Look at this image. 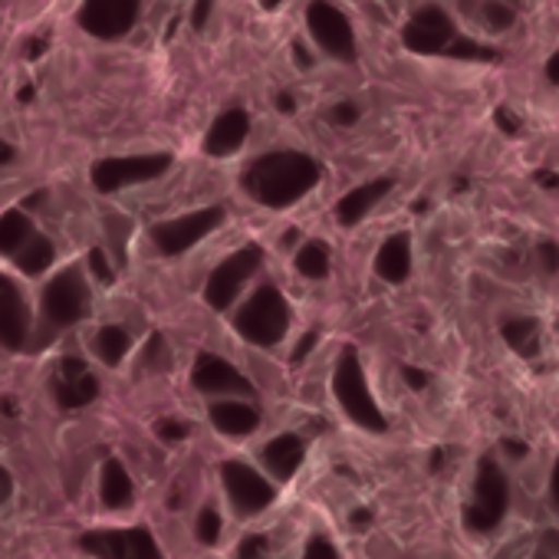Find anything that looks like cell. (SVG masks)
I'll return each instance as SVG.
<instances>
[{
  "label": "cell",
  "mask_w": 559,
  "mask_h": 559,
  "mask_svg": "<svg viewBox=\"0 0 559 559\" xmlns=\"http://www.w3.org/2000/svg\"><path fill=\"white\" fill-rule=\"evenodd\" d=\"M323 178V168L313 155L294 152V148H280L253 158L240 178L243 191L263 204V207H290L300 198H307Z\"/></svg>",
  "instance_id": "obj_1"
},
{
  "label": "cell",
  "mask_w": 559,
  "mask_h": 559,
  "mask_svg": "<svg viewBox=\"0 0 559 559\" xmlns=\"http://www.w3.org/2000/svg\"><path fill=\"white\" fill-rule=\"evenodd\" d=\"M402 44H405V50H412L418 57H451V60H471V63L497 60V50L464 37L457 31L454 17L441 4L418 8L408 17V24L402 27Z\"/></svg>",
  "instance_id": "obj_2"
},
{
  "label": "cell",
  "mask_w": 559,
  "mask_h": 559,
  "mask_svg": "<svg viewBox=\"0 0 559 559\" xmlns=\"http://www.w3.org/2000/svg\"><path fill=\"white\" fill-rule=\"evenodd\" d=\"M90 310H93V294L86 284V270L80 263L60 270L40 294V320H37V330L31 333L34 349H44L50 340L83 323Z\"/></svg>",
  "instance_id": "obj_3"
},
{
  "label": "cell",
  "mask_w": 559,
  "mask_h": 559,
  "mask_svg": "<svg viewBox=\"0 0 559 559\" xmlns=\"http://www.w3.org/2000/svg\"><path fill=\"white\" fill-rule=\"evenodd\" d=\"M333 395H336L340 408L346 412V418L353 425H359L362 431H372V435L389 431V418L379 408V402L372 399V389H369V379H366V369H362V359H359L356 346H346L340 353V359H336Z\"/></svg>",
  "instance_id": "obj_4"
},
{
  "label": "cell",
  "mask_w": 559,
  "mask_h": 559,
  "mask_svg": "<svg viewBox=\"0 0 559 559\" xmlns=\"http://www.w3.org/2000/svg\"><path fill=\"white\" fill-rule=\"evenodd\" d=\"M234 330L243 343L270 349L276 343H284L287 330H290V304L280 294L273 284L257 287L240 310L234 313Z\"/></svg>",
  "instance_id": "obj_5"
},
{
  "label": "cell",
  "mask_w": 559,
  "mask_h": 559,
  "mask_svg": "<svg viewBox=\"0 0 559 559\" xmlns=\"http://www.w3.org/2000/svg\"><path fill=\"white\" fill-rule=\"evenodd\" d=\"M510 510V480L503 474V467L484 454L477 461V474H474V490H471V503L464 507V526L477 536L493 533L503 516Z\"/></svg>",
  "instance_id": "obj_6"
},
{
  "label": "cell",
  "mask_w": 559,
  "mask_h": 559,
  "mask_svg": "<svg viewBox=\"0 0 559 559\" xmlns=\"http://www.w3.org/2000/svg\"><path fill=\"white\" fill-rule=\"evenodd\" d=\"M263 263V247L247 243L240 250H234L230 257H224L204 284V300L211 310H230L240 297V290L247 287V280L257 273V266Z\"/></svg>",
  "instance_id": "obj_7"
},
{
  "label": "cell",
  "mask_w": 559,
  "mask_h": 559,
  "mask_svg": "<svg viewBox=\"0 0 559 559\" xmlns=\"http://www.w3.org/2000/svg\"><path fill=\"white\" fill-rule=\"evenodd\" d=\"M307 31L313 37V44L336 63H353L356 53H359V44H356V31L349 24V17L330 4V0H313L307 8Z\"/></svg>",
  "instance_id": "obj_8"
},
{
  "label": "cell",
  "mask_w": 559,
  "mask_h": 559,
  "mask_svg": "<svg viewBox=\"0 0 559 559\" xmlns=\"http://www.w3.org/2000/svg\"><path fill=\"white\" fill-rule=\"evenodd\" d=\"M76 546L93 559H165L152 530L145 526L90 530L76 539Z\"/></svg>",
  "instance_id": "obj_9"
},
{
  "label": "cell",
  "mask_w": 559,
  "mask_h": 559,
  "mask_svg": "<svg viewBox=\"0 0 559 559\" xmlns=\"http://www.w3.org/2000/svg\"><path fill=\"white\" fill-rule=\"evenodd\" d=\"M171 168V155L168 152H155V155H126V158H103L93 165L90 181L96 191L112 194L122 191L129 185H145L155 181L158 175H165Z\"/></svg>",
  "instance_id": "obj_10"
},
{
  "label": "cell",
  "mask_w": 559,
  "mask_h": 559,
  "mask_svg": "<svg viewBox=\"0 0 559 559\" xmlns=\"http://www.w3.org/2000/svg\"><path fill=\"white\" fill-rule=\"evenodd\" d=\"M224 224V207H201V211H188L178 214L171 221H162L152 227V243L165 253V257H178L185 250H191L194 243H201L211 230H217Z\"/></svg>",
  "instance_id": "obj_11"
},
{
  "label": "cell",
  "mask_w": 559,
  "mask_h": 559,
  "mask_svg": "<svg viewBox=\"0 0 559 559\" xmlns=\"http://www.w3.org/2000/svg\"><path fill=\"white\" fill-rule=\"evenodd\" d=\"M221 484H224V493H227L234 513H240V516H253V513L266 510L276 497L273 484L243 461H224Z\"/></svg>",
  "instance_id": "obj_12"
},
{
  "label": "cell",
  "mask_w": 559,
  "mask_h": 559,
  "mask_svg": "<svg viewBox=\"0 0 559 559\" xmlns=\"http://www.w3.org/2000/svg\"><path fill=\"white\" fill-rule=\"evenodd\" d=\"M76 21L99 40H119L139 21V0H83Z\"/></svg>",
  "instance_id": "obj_13"
},
{
  "label": "cell",
  "mask_w": 559,
  "mask_h": 559,
  "mask_svg": "<svg viewBox=\"0 0 559 559\" xmlns=\"http://www.w3.org/2000/svg\"><path fill=\"white\" fill-rule=\"evenodd\" d=\"M31 333H34V323H31V304L24 290L11 276L0 273V346L21 353L31 346Z\"/></svg>",
  "instance_id": "obj_14"
},
{
  "label": "cell",
  "mask_w": 559,
  "mask_h": 559,
  "mask_svg": "<svg viewBox=\"0 0 559 559\" xmlns=\"http://www.w3.org/2000/svg\"><path fill=\"white\" fill-rule=\"evenodd\" d=\"M50 392L63 412H76L99 399V379L86 369V362L80 356H63L60 369L50 382Z\"/></svg>",
  "instance_id": "obj_15"
},
{
  "label": "cell",
  "mask_w": 559,
  "mask_h": 559,
  "mask_svg": "<svg viewBox=\"0 0 559 559\" xmlns=\"http://www.w3.org/2000/svg\"><path fill=\"white\" fill-rule=\"evenodd\" d=\"M191 385L201 392V395H253V385L247 376H240L227 359L214 356V353H201L194 359V369H191Z\"/></svg>",
  "instance_id": "obj_16"
},
{
  "label": "cell",
  "mask_w": 559,
  "mask_h": 559,
  "mask_svg": "<svg viewBox=\"0 0 559 559\" xmlns=\"http://www.w3.org/2000/svg\"><path fill=\"white\" fill-rule=\"evenodd\" d=\"M247 135H250V116H247V109H240V106H237V109H227V112L217 116L214 126L207 129V135H204V152L214 155V158H227V155H234V152L243 148Z\"/></svg>",
  "instance_id": "obj_17"
},
{
  "label": "cell",
  "mask_w": 559,
  "mask_h": 559,
  "mask_svg": "<svg viewBox=\"0 0 559 559\" xmlns=\"http://www.w3.org/2000/svg\"><path fill=\"white\" fill-rule=\"evenodd\" d=\"M304 457H307V444L300 435H276L260 448V461L273 480H294L297 471L304 467Z\"/></svg>",
  "instance_id": "obj_18"
},
{
  "label": "cell",
  "mask_w": 559,
  "mask_h": 559,
  "mask_svg": "<svg viewBox=\"0 0 559 559\" xmlns=\"http://www.w3.org/2000/svg\"><path fill=\"white\" fill-rule=\"evenodd\" d=\"M392 188H395L392 178H376V181H366V185L346 191V194L340 198V204H336V221H340V227H356V224H362V221L372 214V207H376L379 201L389 198Z\"/></svg>",
  "instance_id": "obj_19"
},
{
  "label": "cell",
  "mask_w": 559,
  "mask_h": 559,
  "mask_svg": "<svg viewBox=\"0 0 559 559\" xmlns=\"http://www.w3.org/2000/svg\"><path fill=\"white\" fill-rule=\"evenodd\" d=\"M207 418H211V425H214L221 435H227V438H247V435H253L257 425H260V412H257L250 402H240V399L211 402Z\"/></svg>",
  "instance_id": "obj_20"
},
{
  "label": "cell",
  "mask_w": 559,
  "mask_h": 559,
  "mask_svg": "<svg viewBox=\"0 0 559 559\" xmlns=\"http://www.w3.org/2000/svg\"><path fill=\"white\" fill-rule=\"evenodd\" d=\"M376 276L385 280V284L399 287L412 273V237L408 234H392L382 240L379 253H376Z\"/></svg>",
  "instance_id": "obj_21"
},
{
  "label": "cell",
  "mask_w": 559,
  "mask_h": 559,
  "mask_svg": "<svg viewBox=\"0 0 559 559\" xmlns=\"http://www.w3.org/2000/svg\"><path fill=\"white\" fill-rule=\"evenodd\" d=\"M99 500L109 510H126L135 500V484H132L126 464L116 461V457H109L103 464V474H99Z\"/></svg>",
  "instance_id": "obj_22"
},
{
  "label": "cell",
  "mask_w": 559,
  "mask_h": 559,
  "mask_svg": "<svg viewBox=\"0 0 559 559\" xmlns=\"http://www.w3.org/2000/svg\"><path fill=\"white\" fill-rule=\"evenodd\" d=\"M500 336L503 343L523 356V359H536L539 356V343H543V333H539V323L533 317H510L500 323Z\"/></svg>",
  "instance_id": "obj_23"
},
{
  "label": "cell",
  "mask_w": 559,
  "mask_h": 559,
  "mask_svg": "<svg viewBox=\"0 0 559 559\" xmlns=\"http://www.w3.org/2000/svg\"><path fill=\"white\" fill-rule=\"evenodd\" d=\"M31 237H34V221H31V214H24V211H17V207L0 214V253H4V257H14Z\"/></svg>",
  "instance_id": "obj_24"
},
{
  "label": "cell",
  "mask_w": 559,
  "mask_h": 559,
  "mask_svg": "<svg viewBox=\"0 0 559 559\" xmlns=\"http://www.w3.org/2000/svg\"><path fill=\"white\" fill-rule=\"evenodd\" d=\"M129 349H132V340H129V333H126L122 326H103V330L96 333V340H93V353H96L99 362L109 366V369L122 366V359L129 356Z\"/></svg>",
  "instance_id": "obj_25"
},
{
  "label": "cell",
  "mask_w": 559,
  "mask_h": 559,
  "mask_svg": "<svg viewBox=\"0 0 559 559\" xmlns=\"http://www.w3.org/2000/svg\"><path fill=\"white\" fill-rule=\"evenodd\" d=\"M53 257H57V247H53V240H50V237H44V234H34V237H31V240L14 253L17 266H21L27 276L44 273V270L53 263Z\"/></svg>",
  "instance_id": "obj_26"
},
{
  "label": "cell",
  "mask_w": 559,
  "mask_h": 559,
  "mask_svg": "<svg viewBox=\"0 0 559 559\" xmlns=\"http://www.w3.org/2000/svg\"><path fill=\"white\" fill-rule=\"evenodd\" d=\"M297 270L307 280H323L330 273V247L323 240H307L297 250Z\"/></svg>",
  "instance_id": "obj_27"
},
{
  "label": "cell",
  "mask_w": 559,
  "mask_h": 559,
  "mask_svg": "<svg viewBox=\"0 0 559 559\" xmlns=\"http://www.w3.org/2000/svg\"><path fill=\"white\" fill-rule=\"evenodd\" d=\"M477 17L490 34H507L516 24V11L510 4H503V0H480Z\"/></svg>",
  "instance_id": "obj_28"
},
{
  "label": "cell",
  "mask_w": 559,
  "mask_h": 559,
  "mask_svg": "<svg viewBox=\"0 0 559 559\" xmlns=\"http://www.w3.org/2000/svg\"><path fill=\"white\" fill-rule=\"evenodd\" d=\"M142 369L145 372H168L171 369V353H168V340L162 333H152L148 343L142 346V356H139Z\"/></svg>",
  "instance_id": "obj_29"
},
{
  "label": "cell",
  "mask_w": 559,
  "mask_h": 559,
  "mask_svg": "<svg viewBox=\"0 0 559 559\" xmlns=\"http://www.w3.org/2000/svg\"><path fill=\"white\" fill-rule=\"evenodd\" d=\"M221 530H224V520L214 507H204L194 520V536L204 543V546H214L221 539Z\"/></svg>",
  "instance_id": "obj_30"
},
{
  "label": "cell",
  "mask_w": 559,
  "mask_h": 559,
  "mask_svg": "<svg viewBox=\"0 0 559 559\" xmlns=\"http://www.w3.org/2000/svg\"><path fill=\"white\" fill-rule=\"evenodd\" d=\"M536 263H539V270L543 273H559V243L552 240V237H546V240H539L536 243Z\"/></svg>",
  "instance_id": "obj_31"
},
{
  "label": "cell",
  "mask_w": 559,
  "mask_h": 559,
  "mask_svg": "<svg viewBox=\"0 0 559 559\" xmlns=\"http://www.w3.org/2000/svg\"><path fill=\"white\" fill-rule=\"evenodd\" d=\"M86 263H90V273L99 280V284H112V280H116V273H112V263H109V257H106V250H103V247H93Z\"/></svg>",
  "instance_id": "obj_32"
},
{
  "label": "cell",
  "mask_w": 559,
  "mask_h": 559,
  "mask_svg": "<svg viewBox=\"0 0 559 559\" xmlns=\"http://www.w3.org/2000/svg\"><path fill=\"white\" fill-rule=\"evenodd\" d=\"M266 549H270V539H266V536H260V533H250V536H243V539H240V546H237V559H263V556H266Z\"/></svg>",
  "instance_id": "obj_33"
},
{
  "label": "cell",
  "mask_w": 559,
  "mask_h": 559,
  "mask_svg": "<svg viewBox=\"0 0 559 559\" xmlns=\"http://www.w3.org/2000/svg\"><path fill=\"white\" fill-rule=\"evenodd\" d=\"M155 435H158L162 441H168V444H178V441L188 438V425L178 421V418H162V421L155 425Z\"/></svg>",
  "instance_id": "obj_34"
},
{
  "label": "cell",
  "mask_w": 559,
  "mask_h": 559,
  "mask_svg": "<svg viewBox=\"0 0 559 559\" xmlns=\"http://www.w3.org/2000/svg\"><path fill=\"white\" fill-rule=\"evenodd\" d=\"M304 559H340V552L326 536H310V543L304 549Z\"/></svg>",
  "instance_id": "obj_35"
},
{
  "label": "cell",
  "mask_w": 559,
  "mask_h": 559,
  "mask_svg": "<svg viewBox=\"0 0 559 559\" xmlns=\"http://www.w3.org/2000/svg\"><path fill=\"white\" fill-rule=\"evenodd\" d=\"M359 106L356 103H336L333 109H330V122L333 126H356L359 122Z\"/></svg>",
  "instance_id": "obj_36"
},
{
  "label": "cell",
  "mask_w": 559,
  "mask_h": 559,
  "mask_svg": "<svg viewBox=\"0 0 559 559\" xmlns=\"http://www.w3.org/2000/svg\"><path fill=\"white\" fill-rule=\"evenodd\" d=\"M493 126L503 132V135H516L523 126H520V119L507 109V106H500V109H493Z\"/></svg>",
  "instance_id": "obj_37"
},
{
  "label": "cell",
  "mask_w": 559,
  "mask_h": 559,
  "mask_svg": "<svg viewBox=\"0 0 559 559\" xmlns=\"http://www.w3.org/2000/svg\"><path fill=\"white\" fill-rule=\"evenodd\" d=\"M402 379H405V385H408L412 392H425V389L431 385V376H428L425 369H418V366H405V369H402Z\"/></svg>",
  "instance_id": "obj_38"
},
{
  "label": "cell",
  "mask_w": 559,
  "mask_h": 559,
  "mask_svg": "<svg viewBox=\"0 0 559 559\" xmlns=\"http://www.w3.org/2000/svg\"><path fill=\"white\" fill-rule=\"evenodd\" d=\"M211 11H214V0H194V14H191V27H194V31H204V24H207Z\"/></svg>",
  "instance_id": "obj_39"
},
{
  "label": "cell",
  "mask_w": 559,
  "mask_h": 559,
  "mask_svg": "<svg viewBox=\"0 0 559 559\" xmlns=\"http://www.w3.org/2000/svg\"><path fill=\"white\" fill-rule=\"evenodd\" d=\"M317 343H320V333H317V330H310V333L297 343V349H294V362H304V359L317 349Z\"/></svg>",
  "instance_id": "obj_40"
},
{
  "label": "cell",
  "mask_w": 559,
  "mask_h": 559,
  "mask_svg": "<svg viewBox=\"0 0 559 559\" xmlns=\"http://www.w3.org/2000/svg\"><path fill=\"white\" fill-rule=\"evenodd\" d=\"M500 448H503V454H507L510 461H523V457L530 454L526 441H520V438H503V441H500Z\"/></svg>",
  "instance_id": "obj_41"
},
{
  "label": "cell",
  "mask_w": 559,
  "mask_h": 559,
  "mask_svg": "<svg viewBox=\"0 0 559 559\" xmlns=\"http://www.w3.org/2000/svg\"><path fill=\"white\" fill-rule=\"evenodd\" d=\"M11 497H14V477L4 464H0V507H4Z\"/></svg>",
  "instance_id": "obj_42"
},
{
  "label": "cell",
  "mask_w": 559,
  "mask_h": 559,
  "mask_svg": "<svg viewBox=\"0 0 559 559\" xmlns=\"http://www.w3.org/2000/svg\"><path fill=\"white\" fill-rule=\"evenodd\" d=\"M539 549L549 552L552 559H559V530H546V533L539 536Z\"/></svg>",
  "instance_id": "obj_43"
},
{
  "label": "cell",
  "mask_w": 559,
  "mask_h": 559,
  "mask_svg": "<svg viewBox=\"0 0 559 559\" xmlns=\"http://www.w3.org/2000/svg\"><path fill=\"white\" fill-rule=\"evenodd\" d=\"M536 185L546 188V191H556V188H559V175L549 171V168H539V171H536Z\"/></svg>",
  "instance_id": "obj_44"
},
{
  "label": "cell",
  "mask_w": 559,
  "mask_h": 559,
  "mask_svg": "<svg viewBox=\"0 0 559 559\" xmlns=\"http://www.w3.org/2000/svg\"><path fill=\"white\" fill-rule=\"evenodd\" d=\"M276 109L284 112V116L297 112V99H294V93H276Z\"/></svg>",
  "instance_id": "obj_45"
},
{
  "label": "cell",
  "mask_w": 559,
  "mask_h": 559,
  "mask_svg": "<svg viewBox=\"0 0 559 559\" xmlns=\"http://www.w3.org/2000/svg\"><path fill=\"white\" fill-rule=\"evenodd\" d=\"M543 73H546V80L552 83V86H559V50L546 60V67H543Z\"/></svg>",
  "instance_id": "obj_46"
},
{
  "label": "cell",
  "mask_w": 559,
  "mask_h": 559,
  "mask_svg": "<svg viewBox=\"0 0 559 559\" xmlns=\"http://www.w3.org/2000/svg\"><path fill=\"white\" fill-rule=\"evenodd\" d=\"M549 500H552V507L559 510V457H556L552 474H549Z\"/></svg>",
  "instance_id": "obj_47"
},
{
  "label": "cell",
  "mask_w": 559,
  "mask_h": 559,
  "mask_svg": "<svg viewBox=\"0 0 559 559\" xmlns=\"http://www.w3.org/2000/svg\"><path fill=\"white\" fill-rule=\"evenodd\" d=\"M369 523H372V510H369V507H356V510H353V526H356V530H366Z\"/></svg>",
  "instance_id": "obj_48"
},
{
  "label": "cell",
  "mask_w": 559,
  "mask_h": 559,
  "mask_svg": "<svg viewBox=\"0 0 559 559\" xmlns=\"http://www.w3.org/2000/svg\"><path fill=\"white\" fill-rule=\"evenodd\" d=\"M44 53H47V40H31V44H27V57H31V60H40Z\"/></svg>",
  "instance_id": "obj_49"
},
{
  "label": "cell",
  "mask_w": 559,
  "mask_h": 559,
  "mask_svg": "<svg viewBox=\"0 0 559 559\" xmlns=\"http://www.w3.org/2000/svg\"><path fill=\"white\" fill-rule=\"evenodd\" d=\"M294 60L304 67V70H310L313 67V60H310V53H307V47H300V44H294Z\"/></svg>",
  "instance_id": "obj_50"
},
{
  "label": "cell",
  "mask_w": 559,
  "mask_h": 559,
  "mask_svg": "<svg viewBox=\"0 0 559 559\" xmlns=\"http://www.w3.org/2000/svg\"><path fill=\"white\" fill-rule=\"evenodd\" d=\"M0 415L14 418V415H17V402H14V399H0Z\"/></svg>",
  "instance_id": "obj_51"
},
{
  "label": "cell",
  "mask_w": 559,
  "mask_h": 559,
  "mask_svg": "<svg viewBox=\"0 0 559 559\" xmlns=\"http://www.w3.org/2000/svg\"><path fill=\"white\" fill-rule=\"evenodd\" d=\"M428 467H431L435 474L444 467V451H441V448H435V451H431V464H428Z\"/></svg>",
  "instance_id": "obj_52"
},
{
  "label": "cell",
  "mask_w": 559,
  "mask_h": 559,
  "mask_svg": "<svg viewBox=\"0 0 559 559\" xmlns=\"http://www.w3.org/2000/svg\"><path fill=\"white\" fill-rule=\"evenodd\" d=\"M8 162H14V145L0 142V165H8Z\"/></svg>",
  "instance_id": "obj_53"
},
{
  "label": "cell",
  "mask_w": 559,
  "mask_h": 559,
  "mask_svg": "<svg viewBox=\"0 0 559 559\" xmlns=\"http://www.w3.org/2000/svg\"><path fill=\"white\" fill-rule=\"evenodd\" d=\"M17 99H21V103H31V99H34V86H24V90L17 93Z\"/></svg>",
  "instance_id": "obj_54"
},
{
  "label": "cell",
  "mask_w": 559,
  "mask_h": 559,
  "mask_svg": "<svg viewBox=\"0 0 559 559\" xmlns=\"http://www.w3.org/2000/svg\"><path fill=\"white\" fill-rule=\"evenodd\" d=\"M260 4H263L266 11H276L280 4H284V0H260Z\"/></svg>",
  "instance_id": "obj_55"
},
{
  "label": "cell",
  "mask_w": 559,
  "mask_h": 559,
  "mask_svg": "<svg viewBox=\"0 0 559 559\" xmlns=\"http://www.w3.org/2000/svg\"><path fill=\"white\" fill-rule=\"evenodd\" d=\"M533 559H552V556H549V552H543V549H536V552H533Z\"/></svg>",
  "instance_id": "obj_56"
}]
</instances>
